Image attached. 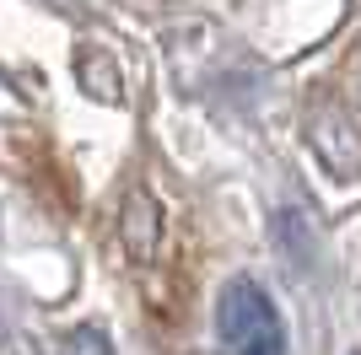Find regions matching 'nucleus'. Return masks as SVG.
Returning a JSON list of instances; mask_svg holds the SVG:
<instances>
[{
	"label": "nucleus",
	"mask_w": 361,
	"mask_h": 355,
	"mask_svg": "<svg viewBox=\"0 0 361 355\" xmlns=\"http://www.w3.org/2000/svg\"><path fill=\"white\" fill-rule=\"evenodd\" d=\"M60 355H114V350H108V340L97 334V328H75L71 340L60 344Z\"/></svg>",
	"instance_id": "obj_2"
},
{
	"label": "nucleus",
	"mask_w": 361,
	"mask_h": 355,
	"mask_svg": "<svg viewBox=\"0 0 361 355\" xmlns=\"http://www.w3.org/2000/svg\"><path fill=\"white\" fill-rule=\"evenodd\" d=\"M216 334H221L226 355H286V328L281 312L264 296V285L232 280L216 301Z\"/></svg>",
	"instance_id": "obj_1"
}]
</instances>
